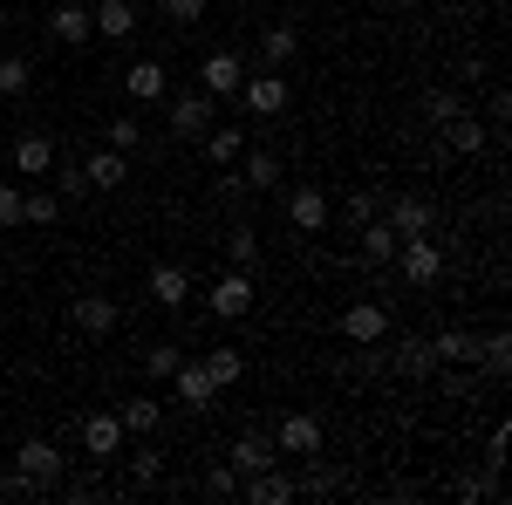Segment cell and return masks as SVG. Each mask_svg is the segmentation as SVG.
<instances>
[{"instance_id": "obj_38", "label": "cell", "mask_w": 512, "mask_h": 505, "mask_svg": "<svg viewBox=\"0 0 512 505\" xmlns=\"http://www.w3.org/2000/svg\"><path fill=\"white\" fill-rule=\"evenodd\" d=\"M458 499H465V505H485V499H506V485H499V471H492V478H465V485H458Z\"/></svg>"}, {"instance_id": "obj_10", "label": "cell", "mask_w": 512, "mask_h": 505, "mask_svg": "<svg viewBox=\"0 0 512 505\" xmlns=\"http://www.w3.org/2000/svg\"><path fill=\"white\" fill-rule=\"evenodd\" d=\"M383 226H390L396 239H417V233H431V205L417 192H403V198H390L383 205Z\"/></svg>"}, {"instance_id": "obj_28", "label": "cell", "mask_w": 512, "mask_h": 505, "mask_svg": "<svg viewBox=\"0 0 512 505\" xmlns=\"http://www.w3.org/2000/svg\"><path fill=\"white\" fill-rule=\"evenodd\" d=\"M62 219V192H21V226H55Z\"/></svg>"}, {"instance_id": "obj_47", "label": "cell", "mask_w": 512, "mask_h": 505, "mask_svg": "<svg viewBox=\"0 0 512 505\" xmlns=\"http://www.w3.org/2000/svg\"><path fill=\"white\" fill-rule=\"evenodd\" d=\"M390 7H417V0H390Z\"/></svg>"}, {"instance_id": "obj_14", "label": "cell", "mask_w": 512, "mask_h": 505, "mask_svg": "<svg viewBox=\"0 0 512 505\" xmlns=\"http://www.w3.org/2000/svg\"><path fill=\"white\" fill-rule=\"evenodd\" d=\"M342 335H349V342H383V335H390V314H383V301H355V308L342 314Z\"/></svg>"}, {"instance_id": "obj_16", "label": "cell", "mask_w": 512, "mask_h": 505, "mask_svg": "<svg viewBox=\"0 0 512 505\" xmlns=\"http://www.w3.org/2000/svg\"><path fill=\"white\" fill-rule=\"evenodd\" d=\"M89 21H96V35H103V41H130V35H137V0H96Z\"/></svg>"}, {"instance_id": "obj_3", "label": "cell", "mask_w": 512, "mask_h": 505, "mask_svg": "<svg viewBox=\"0 0 512 505\" xmlns=\"http://www.w3.org/2000/svg\"><path fill=\"white\" fill-rule=\"evenodd\" d=\"M233 96H239L246 117H280V110H287V76H280V69H253Z\"/></svg>"}, {"instance_id": "obj_17", "label": "cell", "mask_w": 512, "mask_h": 505, "mask_svg": "<svg viewBox=\"0 0 512 505\" xmlns=\"http://www.w3.org/2000/svg\"><path fill=\"white\" fill-rule=\"evenodd\" d=\"M239 492H246V499L253 505H287V499H301V492H294V478H287V471H253V478H239Z\"/></svg>"}, {"instance_id": "obj_42", "label": "cell", "mask_w": 512, "mask_h": 505, "mask_svg": "<svg viewBox=\"0 0 512 505\" xmlns=\"http://www.w3.org/2000/svg\"><path fill=\"white\" fill-rule=\"evenodd\" d=\"M355 376H383V369H390V355L376 349V342H355V362H349Z\"/></svg>"}, {"instance_id": "obj_43", "label": "cell", "mask_w": 512, "mask_h": 505, "mask_svg": "<svg viewBox=\"0 0 512 505\" xmlns=\"http://www.w3.org/2000/svg\"><path fill=\"white\" fill-rule=\"evenodd\" d=\"M458 117V96H451V89H431V96H424V123H451Z\"/></svg>"}, {"instance_id": "obj_4", "label": "cell", "mask_w": 512, "mask_h": 505, "mask_svg": "<svg viewBox=\"0 0 512 505\" xmlns=\"http://www.w3.org/2000/svg\"><path fill=\"white\" fill-rule=\"evenodd\" d=\"M212 103H219V96H205V89H178V96L164 103V123H171L178 137H198V130H212Z\"/></svg>"}, {"instance_id": "obj_24", "label": "cell", "mask_w": 512, "mask_h": 505, "mask_svg": "<svg viewBox=\"0 0 512 505\" xmlns=\"http://www.w3.org/2000/svg\"><path fill=\"white\" fill-rule=\"evenodd\" d=\"M14 171H21V178H35V185H41V178L55 171V144H48L41 130H35V137H21V144H14Z\"/></svg>"}, {"instance_id": "obj_37", "label": "cell", "mask_w": 512, "mask_h": 505, "mask_svg": "<svg viewBox=\"0 0 512 505\" xmlns=\"http://www.w3.org/2000/svg\"><path fill=\"white\" fill-rule=\"evenodd\" d=\"M205 499H239V471L233 465H219V471H205V485H198Z\"/></svg>"}, {"instance_id": "obj_9", "label": "cell", "mask_w": 512, "mask_h": 505, "mask_svg": "<svg viewBox=\"0 0 512 505\" xmlns=\"http://www.w3.org/2000/svg\"><path fill=\"white\" fill-rule=\"evenodd\" d=\"M280 465V444H274V430H246L233 444V471L239 478H253V471H274Z\"/></svg>"}, {"instance_id": "obj_34", "label": "cell", "mask_w": 512, "mask_h": 505, "mask_svg": "<svg viewBox=\"0 0 512 505\" xmlns=\"http://www.w3.org/2000/svg\"><path fill=\"white\" fill-rule=\"evenodd\" d=\"M103 137H110V151L130 157L137 144H144V123H137V117H110V123H103Z\"/></svg>"}, {"instance_id": "obj_1", "label": "cell", "mask_w": 512, "mask_h": 505, "mask_svg": "<svg viewBox=\"0 0 512 505\" xmlns=\"http://www.w3.org/2000/svg\"><path fill=\"white\" fill-rule=\"evenodd\" d=\"M14 471H21V485H28V499H41V492H55V485H62L69 458H62L48 437H28V444L14 451Z\"/></svg>"}, {"instance_id": "obj_22", "label": "cell", "mask_w": 512, "mask_h": 505, "mask_svg": "<svg viewBox=\"0 0 512 505\" xmlns=\"http://www.w3.org/2000/svg\"><path fill=\"white\" fill-rule=\"evenodd\" d=\"M355 239H362V267H390V260H396V246H403V239H396L390 226H383V212H376L369 226H355Z\"/></svg>"}, {"instance_id": "obj_39", "label": "cell", "mask_w": 512, "mask_h": 505, "mask_svg": "<svg viewBox=\"0 0 512 505\" xmlns=\"http://www.w3.org/2000/svg\"><path fill=\"white\" fill-rule=\"evenodd\" d=\"M48 178H55V192H62V198H89V178H82V164H55Z\"/></svg>"}, {"instance_id": "obj_41", "label": "cell", "mask_w": 512, "mask_h": 505, "mask_svg": "<svg viewBox=\"0 0 512 505\" xmlns=\"http://www.w3.org/2000/svg\"><path fill=\"white\" fill-rule=\"evenodd\" d=\"M178 362H185V349H171V342H151V349H144V369H151V376H171Z\"/></svg>"}, {"instance_id": "obj_5", "label": "cell", "mask_w": 512, "mask_h": 505, "mask_svg": "<svg viewBox=\"0 0 512 505\" xmlns=\"http://www.w3.org/2000/svg\"><path fill=\"white\" fill-rule=\"evenodd\" d=\"M274 444H280V458H321V417H315V410H294V417H280Z\"/></svg>"}, {"instance_id": "obj_30", "label": "cell", "mask_w": 512, "mask_h": 505, "mask_svg": "<svg viewBox=\"0 0 512 505\" xmlns=\"http://www.w3.org/2000/svg\"><path fill=\"white\" fill-rule=\"evenodd\" d=\"M35 89V62L28 55H0V96H28Z\"/></svg>"}, {"instance_id": "obj_18", "label": "cell", "mask_w": 512, "mask_h": 505, "mask_svg": "<svg viewBox=\"0 0 512 505\" xmlns=\"http://www.w3.org/2000/svg\"><path fill=\"white\" fill-rule=\"evenodd\" d=\"M48 35L69 41V48H82V41L96 35V21H89V7H82V0H62V7L48 14Z\"/></svg>"}, {"instance_id": "obj_27", "label": "cell", "mask_w": 512, "mask_h": 505, "mask_svg": "<svg viewBox=\"0 0 512 505\" xmlns=\"http://www.w3.org/2000/svg\"><path fill=\"white\" fill-rule=\"evenodd\" d=\"M294 48H301V35H294L287 21L267 28V35H260V69H287V62H294Z\"/></svg>"}, {"instance_id": "obj_11", "label": "cell", "mask_w": 512, "mask_h": 505, "mask_svg": "<svg viewBox=\"0 0 512 505\" xmlns=\"http://www.w3.org/2000/svg\"><path fill=\"white\" fill-rule=\"evenodd\" d=\"M76 328L89 335V342H103V335H117V301L110 294H76Z\"/></svg>"}, {"instance_id": "obj_19", "label": "cell", "mask_w": 512, "mask_h": 505, "mask_svg": "<svg viewBox=\"0 0 512 505\" xmlns=\"http://www.w3.org/2000/svg\"><path fill=\"white\" fill-rule=\"evenodd\" d=\"M390 369H396V376H410V383H431V376H437V349H431V342H417V335H410V342H396Z\"/></svg>"}, {"instance_id": "obj_2", "label": "cell", "mask_w": 512, "mask_h": 505, "mask_svg": "<svg viewBox=\"0 0 512 505\" xmlns=\"http://www.w3.org/2000/svg\"><path fill=\"white\" fill-rule=\"evenodd\" d=\"M390 267H403L410 287H437V280H444V246H437L431 233H417V239H403V246H396Z\"/></svg>"}, {"instance_id": "obj_26", "label": "cell", "mask_w": 512, "mask_h": 505, "mask_svg": "<svg viewBox=\"0 0 512 505\" xmlns=\"http://www.w3.org/2000/svg\"><path fill=\"white\" fill-rule=\"evenodd\" d=\"M117 424H123V437H151V430L164 424V403H151V396H130L117 410Z\"/></svg>"}, {"instance_id": "obj_23", "label": "cell", "mask_w": 512, "mask_h": 505, "mask_svg": "<svg viewBox=\"0 0 512 505\" xmlns=\"http://www.w3.org/2000/svg\"><path fill=\"white\" fill-rule=\"evenodd\" d=\"M287 219H294V226H301V233L315 239L321 226H328V198H321V185H301V192L287 198Z\"/></svg>"}, {"instance_id": "obj_40", "label": "cell", "mask_w": 512, "mask_h": 505, "mask_svg": "<svg viewBox=\"0 0 512 505\" xmlns=\"http://www.w3.org/2000/svg\"><path fill=\"white\" fill-rule=\"evenodd\" d=\"M342 212H349V226H369V219L383 212V198H376V192H362V185H355V192H349V205H342Z\"/></svg>"}, {"instance_id": "obj_33", "label": "cell", "mask_w": 512, "mask_h": 505, "mask_svg": "<svg viewBox=\"0 0 512 505\" xmlns=\"http://www.w3.org/2000/svg\"><path fill=\"white\" fill-rule=\"evenodd\" d=\"M239 151H246V130H205V157L212 164H233Z\"/></svg>"}, {"instance_id": "obj_29", "label": "cell", "mask_w": 512, "mask_h": 505, "mask_svg": "<svg viewBox=\"0 0 512 505\" xmlns=\"http://www.w3.org/2000/svg\"><path fill=\"white\" fill-rule=\"evenodd\" d=\"M478 369H492V376H506V369H512V335H506V328L478 335Z\"/></svg>"}, {"instance_id": "obj_6", "label": "cell", "mask_w": 512, "mask_h": 505, "mask_svg": "<svg viewBox=\"0 0 512 505\" xmlns=\"http://www.w3.org/2000/svg\"><path fill=\"white\" fill-rule=\"evenodd\" d=\"M239 82H246V62H239L233 48H212V55L198 62V89H205V96H233Z\"/></svg>"}, {"instance_id": "obj_8", "label": "cell", "mask_w": 512, "mask_h": 505, "mask_svg": "<svg viewBox=\"0 0 512 505\" xmlns=\"http://www.w3.org/2000/svg\"><path fill=\"white\" fill-rule=\"evenodd\" d=\"M144 294H151L158 308H185V294H192V273L178 267V260H158V267L144 273Z\"/></svg>"}, {"instance_id": "obj_31", "label": "cell", "mask_w": 512, "mask_h": 505, "mask_svg": "<svg viewBox=\"0 0 512 505\" xmlns=\"http://www.w3.org/2000/svg\"><path fill=\"white\" fill-rule=\"evenodd\" d=\"M239 185L274 192V185H280V157H274V151H253V157H246V178H239Z\"/></svg>"}, {"instance_id": "obj_46", "label": "cell", "mask_w": 512, "mask_h": 505, "mask_svg": "<svg viewBox=\"0 0 512 505\" xmlns=\"http://www.w3.org/2000/svg\"><path fill=\"white\" fill-rule=\"evenodd\" d=\"M0 35H7V7H0Z\"/></svg>"}, {"instance_id": "obj_45", "label": "cell", "mask_w": 512, "mask_h": 505, "mask_svg": "<svg viewBox=\"0 0 512 505\" xmlns=\"http://www.w3.org/2000/svg\"><path fill=\"white\" fill-rule=\"evenodd\" d=\"M0 226H21V185H0Z\"/></svg>"}, {"instance_id": "obj_44", "label": "cell", "mask_w": 512, "mask_h": 505, "mask_svg": "<svg viewBox=\"0 0 512 505\" xmlns=\"http://www.w3.org/2000/svg\"><path fill=\"white\" fill-rule=\"evenodd\" d=\"M164 21L185 28V21H205V0H164Z\"/></svg>"}, {"instance_id": "obj_7", "label": "cell", "mask_w": 512, "mask_h": 505, "mask_svg": "<svg viewBox=\"0 0 512 505\" xmlns=\"http://www.w3.org/2000/svg\"><path fill=\"white\" fill-rule=\"evenodd\" d=\"M212 314H219V321H239V314H253V273H239V267L219 273V287H212Z\"/></svg>"}, {"instance_id": "obj_13", "label": "cell", "mask_w": 512, "mask_h": 505, "mask_svg": "<svg viewBox=\"0 0 512 505\" xmlns=\"http://www.w3.org/2000/svg\"><path fill=\"white\" fill-rule=\"evenodd\" d=\"M171 383H178V403H192V410H212V396H219V383H212L205 362H178Z\"/></svg>"}, {"instance_id": "obj_12", "label": "cell", "mask_w": 512, "mask_h": 505, "mask_svg": "<svg viewBox=\"0 0 512 505\" xmlns=\"http://www.w3.org/2000/svg\"><path fill=\"white\" fill-rule=\"evenodd\" d=\"M123 89H130V103H164L171 96V76H164V62H130L123 69Z\"/></svg>"}, {"instance_id": "obj_21", "label": "cell", "mask_w": 512, "mask_h": 505, "mask_svg": "<svg viewBox=\"0 0 512 505\" xmlns=\"http://www.w3.org/2000/svg\"><path fill=\"white\" fill-rule=\"evenodd\" d=\"M431 349L444 369H478V335L472 328H444V335H431Z\"/></svg>"}, {"instance_id": "obj_35", "label": "cell", "mask_w": 512, "mask_h": 505, "mask_svg": "<svg viewBox=\"0 0 512 505\" xmlns=\"http://www.w3.org/2000/svg\"><path fill=\"white\" fill-rule=\"evenodd\" d=\"M226 260H233L239 273H253V267H260V239H253V226H239V233L226 239Z\"/></svg>"}, {"instance_id": "obj_36", "label": "cell", "mask_w": 512, "mask_h": 505, "mask_svg": "<svg viewBox=\"0 0 512 505\" xmlns=\"http://www.w3.org/2000/svg\"><path fill=\"white\" fill-rule=\"evenodd\" d=\"M158 478H164V458H158V451H151V444H144V451L130 458V485L144 492V485H158Z\"/></svg>"}, {"instance_id": "obj_25", "label": "cell", "mask_w": 512, "mask_h": 505, "mask_svg": "<svg viewBox=\"0 0 512 505\" xmlns=\"http://www.w3.org/2000/svg\"><path fill=\"white\" fill-rule=\"evenodd\" d=\"M82 178H89V192H117L123 185V151H89V164H82Z\"/></svg>"}, {"instance_id": "obj_15", "label": "cell", "mask_w": 512, "mask_h": 505, "mask_svg": "<svg viewBox=\"0 0 512 505\" xmlns=\"http://www.w3.org/2000/svg\"><path fill=\"white\" fill-rule=\"evenodd\" d=\"M82 444H89V458H117L123 451V424L110 417V410H89V417H82Z\"/></svg>"}, {"instance_id": "obj_32", "label": "cell", "mask_w": 512, "mask_h": 505, "mask_svg": "<svg viewBox=\"0 0 512 505\" xmlns=\"http://www.w3.org/2000/svg\"><path fill=\"white\" fill-rule=\"evenodd\" d=\"M205 369H212V383L226 389V383L246 376V355H239V349H205Z\"/></svg>"}, {"instance_id": "obj_20", "label": "cell", "mask_w": 512, "mask_h": 505, "mask_svg": "<svg viewBox=\"0 0 512 505\" xmlns=\"http://www.w3.org/2000/svg\"><path fill=\"white\" fill-rule=\"evenodd\" d=\"M485 144H492V130H485V123H478L472 110H458V117L444 123V151H458V157H478Z\"/></svg>"}]
</instances>
